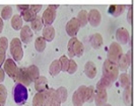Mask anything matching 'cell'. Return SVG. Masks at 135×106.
<instances>
[{
  "label": "cell",
  "mask_w": 135,
  "mask_h": 106,
  "mask_svg": "<svg viewBox=\"0 0 135 106\" xmlns=\"http://www.w3.org/2000/svg\"><path fill=\"white\" fill-rule=\"evenodd\" d=\"M12 95H13V100L16 104L22 105L27 101L28 98V93H27V87L20 82H16L12 90Z\"/></svg>",
  "instance_id": "6da1fadb"
},
{
  "label": "cell",
  "mask_w": 135,
  "mask_h": 106,
  "mask_svg": "<svg viewBox=\"0 0 135 106\" xmlns=\"http://www.w3.org/2000/svg\"><path fill=\"white\" fill-rule=\"evenodd\" d=\"M119 71L120 70L118 69L117 64L112 63L111 61L109 60H106L104 62V65H103V75L106 76L107 78H109L112 82L118 79Z\"/></svg>",
  "instance_id": "7a4b0ae2"
},
{
  "label": "cell",
  "mask_w": 135,
  "mask_h": 106,
  "mask_svg": "<svg viewBox=\"0 0 135 106\" xmlns=\"http://www.w3.org/2000/svg\"><path fill=\"white\" fill-rule=\"evenodd\" d=\"M68 56L73 58V57H81L84 52V47L82 46L79 40H77L75 36L71 38L70 40L68 41Z\"/></svg>",
  "instance_id": "3957f363"
},
{
  "label": "cell",
  "mask_w": 135,
  "mask_h": 106,
  "mask_svg": "<svg viewBox=\"0 0 135 106\" xmlns=\"http://www.w3.org/2000/svg\"><path fill=\"white\" fill-rule=\"evenodd\" d=\"M9 51L11 54V57L13 58L14 61L20 62L23 58V50L21 46V40L17 38H14L11 40L9 44Z\"/></svg>",
  "instance_id": "277c9868"
},
{
  "label": "cell",
  "mask_w": 135,
  "mask_h": 106,
  "mask_svg": "<svg viewBox=\"0 0 135 106\" xmlns=\"http://www.w3.org/2000/svg\"><path fill=\"white\" fill-rule=\"evenodd\" d=\"M107 100H108L107 88H105L100 82H98L97 88L95 89V98H94V101L95 102V105L104 106L107 103Z\"/></svg>",
  "instance_id": "5b68a950"
},
{
  "label": "cell",
  "mask_w": 135,
  "mask_h": 106,
  "mask_svg": "<svg viewBox=\"0 0 135 106\" xmlns=\"http://www.w3.org/2000/svg\"><path fill=\"white\" fill-rule=\"evenodd\" d=\"M122 55H123V51H122L121 45L119 43H112L109 47L108 60L111 61L112 63L117 64Z\"/></svg>",
  "instance_id": "8992f818"
},
{
  "label": "cell",
  "mask_w": 135,
  "mask_h": 106,
  "mask_svg": "<svg viewBox=\"0 0 135 106\" xmlns=\"http://www.w3.org/2000/svg\"><path fill=\"white\" fill-rule=\"evenodd\" d=\"M4 65V72L11 78V79L16 82V79H17V73H18V68L15 64V61L13 59H7V60L4 61L3 63Z\"/></svg>",
  "instance_id": "52a82bcc"
},
{
  "label": "cell",
  "mask_w": 135,
  "mask_h": 106,
  "mask_svg": "<svg viewBox=\"0 0 135 106\" xmlns=\"http://www.w3.org/2000/svg\"><path fill=\"white\" fill-rule=\"evenodd\" d=\"M58 8V5H49L48 8L44 11L42 15V19L44 25H51L53 21L56 18V9Z\"/></svg>",
  "instance_id": "ba28073f"
},
{
  "label": "cell",
  "mask_w": 135,
  "mask_h": 106,
  "mask_svg": "<svg viewBox=\"0 0 135 106\" xmlns=\"http://www.w3.org/2000/svg\"><path fill=\"white\" fill-rule=\"evenodd\" d=\"M85 88L86 86H80L72 95V103L74 106H82L85 102Z\"/></svg>",
  "instance_id": "9c48e42d"
},
{
  "label": "cell",
  "mask_w": 135,
  "mask_h": 106,
  "mask_svg": "<svg viewBox=\"0 0 135 106\" xmlns=\"http://www.w3.org/2000/svg\"><path fill=\"white\" fill-rule=\"evenodd\" d=\"M79 28H80V25H79V23H78L76 18H71L66 23V26H65L66 33L71 38H73L77 34V33L79 31Z\"/></svg>",
  "instance_id": "30bf717a"
},
{
  "label": "cell",
  "mask_w": 135,
  "mask_h": 106,
  "mask_svg": "<svg viewBox=\"0 0 135 106\" xmlns=\"http://www.w3.org/2000/svg\"><path fill=\"white\" fill-rule=\"evenodd\" d=\"M88 20L91 26H99L102 21L101 12L99 10H97V9H91L89 12H88Z\"/></svg>",
  "instance_id": "8fae6325"
},
{
  "label": "cell",
  "mask_w": 135,
  "mask_h": 106,
  "mask_svg": "<svg viewBox=\"0 0 135 106\" xmlns=\"http://www.w3.org/2000/svg\"><path fill=\"white\" fill-rule=\"evenodd\" d=\"M131 51H128L127 54L125 55H122L120 57V59L117 63V66L118 69L121 70V71H126L129 68V66L131 65Z\"/></svg>",
  "instance_id": "7c38bea8"
},
{
  "label": "cell",
  "mask_w": 135,
  "mask_h": 106,
  "mask_svg": "<svg viewBox=\"0 0 135 106\" xmlns=\"http://www.w3.org/2000/svg\"><path fill=\"white\" fill-rule=\"evenodd\" d=\"M34 36V33L32 30V28L28 25H22L20 28V40L23 44H30Z\"/></svg>",
  "instance_id": "4fadbf2b"
},
{
  "label": "cell",
  "mask_w": 135,
  "mask_h": 106,
  "mask_svg": "<svg viewBox=\"0 0 135 106\" xmlns=\"http://www.w3.org/2000/svg\"><path fill=\"white\" fill-rule=\"evenodd\" d=\"M116 39L118 40L119 44H122V45H126L130 40V34H129V31L124 28V27H120L117 29L116 31Z\"/></svg>",
  "instance_id": "5bb4252c"
},
{
  "label": "cell",
  "mask_w": 135,
  "mask_h": 106,
  "mask_svg": "<svg viewBox=\"0 0 135 106\" xmlns=\"http://www.w3.org/2000/svg\"><path fill=\"white\" fill-rule=\"evenodd\" d=\"M20 82L21 84H23L26 87L30 86L32 84V80L30 78L27 72V69L26 68H20L18 69V73H17V79H16V82Z\"/></svg>",
  "instance_id": "9a60e30c"
},
{
  "label": "cell",
  "mask_w": 135,
  "mask_h": 106,
  "mask_svg": "<svg viewBox=\"0 0 135 106\" xmlns=\"http://www.w3.org/2000/svg\"><path fill=\"white\" fill-rule=\"evenodd\" d=\"M35 89L38 92H42L45 91L48 88V80L46 77L44 76H40L37 80H35Z\"/></svg>",
  "instance_id": "2e32d148"
},
{
  "label": "cell",
  "mask_w": 135,
  "mask_h": 106,
  "mask_svg": "<svg viewBox=\"0 0 135 106\" xmlns=\"http://www.w3.org/2000/svg\"><path fill=\"white\" fill-rule=\"evenodd\" d=\"M84 73L88 76L89 79H94L97 76V68L94 62L88 61V63L84 66Z\"/></svg>",
  "instance_id": "e0dca14e"
},
{
  "label": "cell",
  "mask_w": 135,
  "mask_h": 106,
  "mask_svg": "<svg viewBox=\"0 0 135 106\" xmlns=\"http://www.w3.org/2000/svg\"><path fill=\"white\" fill-rule=\"evenodd\" d=\"M43 38L46 41H52L55 38V29L52 25H46L43 29Z\"/></svg>",
  "instance_id": "ac0fdd59"
},
{
  "label": "cell",
  "mask_w": 135,
  "mask_h": 106,
  "mask_svg": "<svg viewBox=\"0 0 135 106\" xmlns=\"http://www.w3.org/2000/svg\"><path fill=\"white\" fill-rule=\"evenodd\" d=\"M43 26H44V23H43L42 16L37 14L36 17L31 21V28H32V30H34V31H40Z\"/></svg>",
  "instance_id": "d6986e66"
},
{
  "label": "cell",
  "mask_w": 135,
  "mask_h": 106,
  "mask_svg": "<svg viewBox=\"0 0 135 106\" xmlns=\"http://www.w3.org/2000/svg\"><path fill=\"white\" fill-rule=\"evenodd\" d=\"M126 5H111L109 7V13L114 17H118L125 11Z\"/></svg>",
  "instance_id": "ffe728a7"
},
{
  "label": "cell",
  "mask_w": 135,
  "mask_h": 106,
  "mask_svg": "<svg viewBox=\"0 0 135 106\" xmlns=\"http://www.w3.org/2000/svg\"><path fill=\"white\" fill-rule=\"evenodd\" d=\"M89 41L94 49H99L103 45V38L100 33H95L89 38Z\"/></svg>",
  "instance_id": "44dd1931"
},
{
  "label": "cell",
  "mask_w": 135,
  "mask_h": 106,
  "mask_svg": "<svg viewBox=\"0 0 135 106\" xmlns=\"http://www.w3.org/2000/svg\"><path fill=\"white\" fill-rule=\"evenodd\" d=\"M61 72V66H60V62L59 60H54L52 63H51V65L49 67V73L51 76H57L58 74Z\"/></svg>",
  "instance_id": "7402d4cb"
},
{
  "label": "cell",
  "mask_w": 135,
  "mask_h": 106,
  "mask_svg": "<svg viewBox=\"0 0 135 106\" xmlns=\"http://www.w3.org/2000/svg\"><path fill=\"white\" fill-rule=\"evenodd\" d=\"M27 72L32 81H35V80H37L40 77V70H39L38 67L35 66V65H32L28 68H27Z\"/></svg>",
  "instance_id": "603a6c76"
},
{
  "label": "cell",
  "mask_w": 135,
  "mask_h": 106,
  "mask_svg": "<svg viewBox=\"0 0 135 106\" xmlns=\"http://www.w3.org/2000/svg\"><path fill=\"white\" fill-rule=\"evenodd\" d=\"M56 95H57V98L59 99L61 103H64L66 102L67 100V96H68V92L67 89L65 87H59L58 89H56Z\"/></svg>",
  "instance_id": "cb8c5ba5"
},
{
  "label": "cell",
  "mask_w": 135,
  "mask_h": 106,
  "mask_svg": "<svg viewBox=\"0 0 135 106\" xmlns=\"http://www.w3.org/2000/svg\"><path fill=\"white\" fill-rule=\"evenodd\" d=\"M11 26L14 30H20L22 27V18L20 14H15L11 16Z\"/></svg>",
  "instance_id": "d4e9b609"
},
{
  "label": "cell",
  "mask_w": 135,
  "mask_h": 106,
  "mask_svg": "<svg viewBox=\"0 0 135 106\" xmlns=\"http://www.w3.org/2000/svg\"><path fill=\"white\" fill-rule=\"evenodd\" d=\"M45 102V91L38 92L33 98V106H43Z\"/></svg>",
  "instance_id": "484cf974"
},
{
  "label": "cell",
  "mask_w": 135,
  "mask_h": 106,
  "mask_svg": "<svg viewBox=\"0 0 135 106\" xmlns=\"http://www.w3.org/2000/svg\"><path fill=\"white\" fill-rule=\"evenodd\" d=\"M76 19L78 21V23H79V25L80 27L82 26H85L86 24L88 23V11L86 10H80L78 14H77V17H76Z\"/></svg>",
  "instance_id": "4316f807"
},
{
  "label": "cell",
  "mask_w": 135,
  "mask_h": 106,
  "mask_svg": "<svg viewBox=\"0 0 135 106\" xmlns=\"http://www.w3.org/2000/svg\"><path fill=\"white\" fill-rule=\"evenodd\" d=\"M36 15H37V14L35 13L34 11H32V10L30 9V7H28L27 9H26V10L21 11V13H20V16H21L22 20H25L26 22H31V21L36 17Z\"/></svg>",
  "instance_id": "83f0119b"
},
{
  "label": "cell",
  "mask_w": 135,
  "mask_h": 106,
  "mask_svg": "<svg viewBox=\"0 0 135 106\" xmlns=\"http://www.w3.org/2000/svg\"><path fill=\"white\" fill-rule=\"evenodd\" d=\"M46 43L47 41L45 40V39L43 36L37 38L36 40H35V47H36V50L38 52H40V53H43L45 51V49H46Z\"/></svg>",
  "instance_id": "f1b7e54d"
},
{
  "label": "cell",
  "mask_w": 135,
  "mask_h": 106,
  "mask_svg": "<svg viewBox=\"0 0 135 106\" xmlns=\"http://www.w3.org/2000/svg\"><path fill=\"white\" fill-rule=\"evenodd\" d=\"M123 100H124V103L127 106H130L132 104V90H131V86L125 88V90L123 92Z\"/></svg>",
  "instance_id": "f546056e"
},
{
  "label": "cell",
  "mask_w": 135,
  "mask_h": 106,
  "mask_svg": "<svg viewBox=\"0 0 135 106\" xmlns=\"http://www.w3.org/2000/svg\"><path fill=\"white\" fill-rule=\"evenodd\" d=\"M118 77H119L120 85H121V87H123L124 89L127 88V87L131 86V84H130V77H129L128 74L123 73V74H121L120 76H118Z\"/></svg>",
  "instance_id": "4dcf8cb0"
},
{
  "label": "cell",
  "mask_w": 135,
  "mask_h": 106,
  "mask_svg": "<svg viewBox=\"0 0 135 106\" xmlns=\"http://www.w3.org/2000/svg\"><path fill=\"white\" fill-rule=\"evenodd\" d=\"M11 16H12V7L10 5H6L3 7L1 11V18L4 20H8L9 18H11Z\"/></svg>",
  "instance_id": "1f68e13d"
},
{
  "label": "cell",
  "mask_w": 135,
  "mask_h": 106,
  "mask_svg": "<svg viewBox=\"0 0 135 106\" xmlns=\"http://www.w3.org/2000/svg\"><path fill=\"white\" fill-rule=\"evenodd\" d=\"M95 98V87L88 86L85 88V102H93Z\"/></svg>",
  "instance_id": "d6a6232c"
},
{
  "label": "cell",
  "mask_w": 135,
  "mask_h": 106,
  "mask_svg": "<svg viewBox=\"0 0 135 106\" xmlns=\"http://www.w3.org/2000/svg\"><path fill=\"white\" fill-rule=\"evenodd\" d=\"M7 99V90L6 87L0 84V106H4Z\"/></svg>",
  "instance_id": "836d02e7"
},
{
  "label": "cell",
  "mask_w": 135,
  "mask_h": 106,
  "mask_svg": "<svg viewBox=\"0 0 135 106\" xmlns=\"http://www.w3.org/2000/svg\"><path fill=\"white\" fill-rule=\"evenodd\" d=\"M7 49H8V40L5 36L0 38V54L5 55Z\"/></svg>",
  "instance_id": "e575fe53"
},
{
  "label": "cell",
  "mask_w": 135,
  "mask_h": 106,
  "mask_svg": "<svg viewBox=\"0 0 135 106\" xmlns=\"http://www.w3.org/2000/svg\"><path fill=\"white\" fill-rule=\"evenodd\" d=\"M77 71V64L73 59H69V64H68L67 68V73L69 74H74Z\"/></svg>",
  "instance_id": "d590c367"
},
{
  "label": "cell",
  "mask_w": 135,
  "mask_h": 106,
  "mask_svg": "<svg viewBox=\"0 0 135 106\" xmlns=\"http://www.w3.org/2000/svg\"><path fill=\"white\" fill-rule=\"evenodd\" d=\"M59 62H60L61 71L66 72L68 68V64H69V59H68L66 56H62L60 59H59Z\"/></svg>",
  "instance_id": "8d00e7d4"
},
{
  "label": "cell",
  "mask_w": 135,
  "mask_h": 106,
  "mask_svg": "<svg viewBox=\"0 0 135 106\" xmlns=\"http://www.w3.org/2000/svg\"><path fill=\"white\" fill-rule=\"evenodd\" d=\"M100 83H101L103 86L105 87V88H109V87L112 85V81L109 79V78H107L106 76H102V78H101V80L99 81Z\"/></svg>",
  "instance_id": "74e56055"
},
{
  "label": "cell",
  "mask_w": 135,
  "mask_h": 106,
  "mask_svg": "<svg viewBox=\"0 0 135 106\" xmlns=\"http://www.w3.org/2000/svg\"><path fill=\"white\" fill-rule=\"evenodd\" d=\"M127 20H128V22L130 24L132 23V20H133V8H132V6H129L128 14H127Z\"/></svg>",
  "instance_id": "f35d334b"
},
{
  "label": "cell",
  "mask_w": 135,
  "mask_h": 106,
  "mask_svg": "<svg viewBox=\"0 0 135 106\" xmlns=\"http://www.w3.org/2000/svg\"><path fill=\"white\" fill-rule=\"evenodd\" d=\"M30 9L36 14H38V12L42 9V5H30Z\"/></svg>",
  "instance_id": "ab89813d"
},
{
  "label": "cell",
  "mask_w": 135,
  "mask_h": 106,
  "mask_svg": "<svg viewBox=\"0 0 135 106\" xmlns=\"http://www.w3.org/2000/svg\"><path fill=\"white\" fill-rule=\"evenodd\" d=\"M5 79V72H4V70L0 67V83H2L3 81Z\"/></svg>",
  "instance_id": "60d3db41"
},
{
  "label": "cell",
  "mask_w": 135,
  "mask_h": 106,
  "mask_svg": "<svg viewBox=\"0 0 135 106\" xmlns=\"http://www.w3.org/2000/svg\"><path fill=\"white\" fill-rule=\"evenodd\" d=\"M30 7V5H27V4H22V5H17V9L20 10V12L21 11H23V10H26Z\"/></svg>",
  "instance_id": "b9f144b4"
},
{
  "label": "cell",
  "mask_w": 135,
  "mask_h": 106,
  "mask_svg": "<svg viewBox=\"0 0 135 106\" xmlns=\"http://www.w3.org/2000/svg\"><path fill=\"white\" fill-rule=\"evenodd\" d=\"M4 61H5V55L0 54V67H1V65H3Z\"/></svg>",
  "instance_id": "7bdbcfd3"
},
{
  "label": "cell",
  "mask_w": 135,
  "mask_h": 106,
  "mask_svg": "<svg viewBox=\"0 0 135 106\" xmlns=\"http://www.w3.org/2000/svg\"><path fill=\"white\" fill-rule=\"evenodd\" d=\"M52 106H61V102L59 101V99H58V98H56V99L53 101V104H52Z\"/></svg>",
  "instance_id": "ee69618b"
},
{
  "label": "cell",
  "mask_w": 135,
  "mask_h": 106,
  "mask_svg": "<svg viewBox=\"0 0 135 106\" xmlns=\"http://www.w3.org/2000/svg\"><path fill=\"white\" fill-rule=\"evenodd\" d=\"M3 27H4V23H3V19L0 17V33H2L3 30Z\"/></svg>",
  "instance_id": "f6af8a7d"
},
{
  "label": "cell",
  "mask_w": 135,
  "mask_h": 106,
  "mask_svg": "<svg viewBox=\"0 0 135 106\" xmlns=\"http://www.w3.org/2000/svg\"><path fill=\"white\" fill-rule=\"evenodd\" d=\"M104 106H112V105H110V104H107V103H106V104H105Z\"/></svg>",
  "instance_id": "bcb514c9"
}]
</instances>
